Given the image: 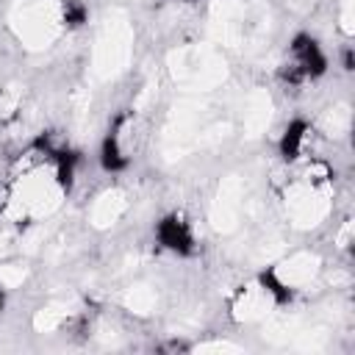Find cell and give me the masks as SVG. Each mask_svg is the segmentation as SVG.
<instances>
[{
	"mask_svg": "<svg viewBox=\"0 0 355 355\" xmlns=\"http://www.w3.org/2000/svg\"><path fill=\"white\" fill-rule=\"evenodd\" d=\"M186 3H194V0H186Z\"/></svg>",
	"mask_w": 355,
	"mask_h": 355,
	"instance_id": "obj_3",
	"label": "cell"
},
{
	"mask_svg": "<svg viewBox=\"0 0 355 355\" xmlns=\"http://www.w3.org/2000/svg\"><path fill=\"white\" fill-rule=\"evenodd\" d=\"M158 241L175 252H189L191 244H194V236H191V225L180 216V214H172L166 216L161 225H158Z\"/></svg>",
	"mask_w": 355,
	"mask_h": 355,
	"instance_id": "obj_1",
	"label": "cell"
},
{
	"mask_svg": "<svg viewBox=\"0 0 355 355\" xmlns=\"http://www.w3.org/2000/svg\"><path fill=\"white\" fill-rule=\"evenodd\" d=\"M0 308H3V294H0Z\"/></svg>",
	"mask_w": 355,
	"mask_h": 355,
	"instance_id": "obj_2",
	"label": "cell"
}]
</instances>
